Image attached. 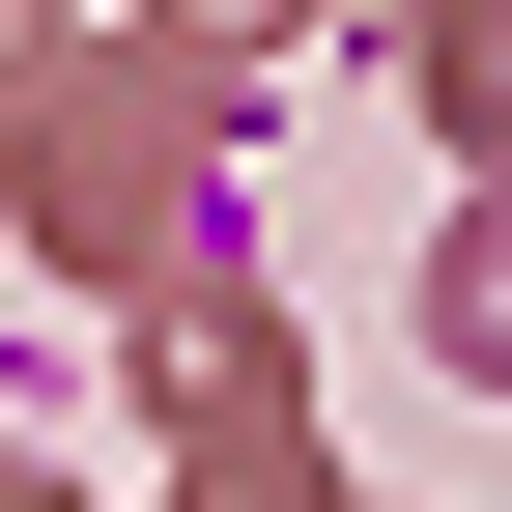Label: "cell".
Wrapping results in <instances>:
<instances>
[{
	"instance_id": "6da1fadb",
	"label": "cell",
	"mask_w": 512,
	"mask_h": 512,
	"mask_svg": "<svg viewBox=\"0 0 512 512\" xmlns=\"http://www.w3.org/2000/svg\"><path fill=\"white\" fill-rule=\"evenodd\" d=\"M456 342H484V370H512V228H484V256H456Z\"/></svg>"
}]
</instances>
